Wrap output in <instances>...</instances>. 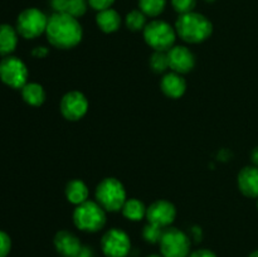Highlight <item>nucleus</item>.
<instances>
[{
	"mask_svg": "<svg viewBox=\"0 0 258 257\" xmlns=\"http://www.w3.org/2000/svg\"><path fill=\"white\" fill-rule=\"evenodd\" d=\"M151 70L155 73H164L169 68V59L168 53L166 52H154L151 54L150 60Z\"/></svg>",
	"mask_w": 258,
	"mask_h": 257,
	"instance_id": "obj_23",
	"label": "nucleus"
},
{
	"mask_svg": "<svg viewBox=\"0 0 258 257\" xmlns=\"http://www.w3.org/2000/svg\"><path fill=\"white\" fill-rule=\"evenodd\" d=\"M166 53H168L169 68H171L173 72L184 75L190 72L196 66V57L193 52L184 45H174Z\"/></svg>",
	"mask_w": 258,
	"mask_h": 257,
	"instance_id": "obj_12",
	"label": "nucleus"
},
{
	"mask_svg": "<svg viewBox=\"0 0 258 257\" xmlns=\"http://www.w3.org/2000/svg\"><path fill=\"white\" fill-rule=\"evenodd\" d=\"M188 257H217V256L213 251H211V249L202 248V249H197V251L191 252Z\"/></svg>",
	"mask_w": 258,
	"mask_h": 257,
	"instance_id": "obj_30",
	"label": "nucleus"
},
{
	"mask_svg": "<svg viewBox=\"0 0 258 257\" xmlns=\"http://www.w3.org/2000/svg\"><path fill=\"white\" fill-rule=\"evenodd\" d=\"M67 3L68 0H50V5H52L54 13H64Z\"/></svg>",
	"mask_w": 258,
	"mask_h": 257,
	"instance_id": "obj_29",
	"label": "nucleus"
},
{
	"mask_svg": "<svg viewBox=\"0 0 258 257\" xmlns=\"http://www.w3.org/2000/svg\"><path fill=\"white\" fill-rule=\"evenodd\" d=\"M148 257H163V256H160V254H150V256Z\"/></svg>",
	"mask_w": 258,
	"mask_h": 257,
	"instance_id": "obj_35",
	"label": "nucleus"
},
{
	"mask_svg": "<svg viewBox=\"0 0 258 257\" xmlns=\"http://www.w3.org/2000/svg\"><path fill=\"white\" fill-rule=\"evenodd\" d=\"M96 24L103 33H113L120 28L121 17L115 9L108 8V9L101 10V12L97 13Z\"/></svg>",
	"mask_w": 258,
	"mask_h": 257,
	"instance_id": "obj_16",
	"label": "nucleus"
},
{
	"mask_svg": "<svg viewBox=\"0 0 258 257\" xmlns=\"http://www.w3.org/2000/svg\"><path fill=\"white\" fill-rule=\"evenodd\" d=\"M204 2H206V3H214L216 0H204Z\"/></svg>",
	"mask_w": 258,
	"mask_h": 257,
	"instance_id": "obj_36",
	"label": "nucleus"
},
{
	"mask_svg": "<svg viewBox=\"0 0 258 257\" xmlns=\"http://www.w3.org/2000/svg\"><path fill=\"white\" fill-rule=\"evenodd\" d=\"M88 194L90 191H88L87 185L81 179H73V180L68 181L66 185V197H67L68 202L75 206H80L88 201Z\"/></svg>",
	"mask_w": 258,
	"mask_h": 257,
	"instance_id": "obj_18",
	"label": "nucleus"
},
{
	"mask_svg": "<svg viewBox=\"0 0 258 257\" xmlns=\"http://www.w3.org/2000/svg\"><path fill=\"white\" fill-rule=\"evenodd\" d=\"M88 5H90L92 9L101 12V10L108 9V8L112 7V4L115 3V0H87Z\"/></svg>",
	"mask_w": 258,
	"mask_h": 257,
	"instance_id": "obj_28",
	"label": "nucleus"
},
{
	"mask_svg": "<svg viewBox=\"0 0 258 257\" xmlns=\"http://www.w3.org/2000/svg\"><path fill=\"white\" fill-rule=\"evenodd\" d=\"M28 76L27 65L20 58L8 55L0 60V80L10 88L22 90L28 83Z\"/></svg>",
	"mask_w": 258,
	"mask_h": 257,
	"instance_id": "obj_8",
	"label": "nucleus"
},
{
	"mask_svg": "<svg viewBox=\"0 0 258 257\" xmlns=\"http://www.w3.org/2000/svg\"><path fill=\"white\" fill-rule=\"evenodd\" d=\"M176 217V209L173 203L165 199H159L150 204L146 209V219L149 223L155 224L161 228H168Z\"/></svg>",
	"mask_w": 258,
	"mask_h": 257,
	"instance_id": "obj_11",
	"label": "nucleus"
},
{
	"mask_svg": "<svg viewBox=\"0 0 258 257\" xmlns=\"http://www.w3.org/2000/svg\"><path fill=\"white\" fill-rule=\"evenodd\" d=\"M176 35L175 29L164 20H151L144 28V39L155 52H168L174 47Z\"/></svg>",
	"mask_w": 258,
	"mask_h": 257,
	"instance_id": "obj_5",
	"label": "nucleus"
},
{
	"mask_svg": "<svg viewBox=\"0 0 258 257\" xmlns=\"http://www.w3.org/2000/svg\"><path fill=\"white\" fill-rule=\"evenodd\" d=\"M60 112L68 121H78L87 113L88 100L80 91H70L60 100Z\"/></svg>",
	"mask_w": 258,
	"mask_h": 257,
	"instance_id": "obj_10",
	"label": "nucleus"
},
{
	"mask_svg": "<svg viewBox=\"0 0 258 257\" xmlns=\"http://www.w3.org/2000/svg\"><path fill=\"white\" fill-rule=\"evenodd\" d=\"M77 257H95V253H93V249L91 248V247L82 246V248H81Z\"/></svg>",
	"mask_w": 258,
	"mask_h": 257,
	"instance_id": "obj_32",
	"label": "nucleus"
},
{
	"mask_svg": "<svg viewBox=\"0 0 258 257\" xmlns=\"http://www.w3.org/2000/svg\"><path fill=\"white\" fill-rule=\"evenodd\" d=\"M164 228L155 226V224L148 223L143 229V237L149 243H159L163 236Z\"/></svg>",
	"mask_w": 258,
	"mask_h": 257,
	"instance_id": "obj_25",
	"label": "nucleus"
},
{
	"mask_svg": "<svg viewBox=\"0 0 258 257\" xmlns=\"http://www.w3.org/2000/svg\"><path fill=\"white\" fill-rule=\"evenodd\" d=\"M45 35L53 47L71 49L82 40L83 30L77 18L71 17L67 13H53L48 18Z\"/></svg>",
	"mask_w": 258,
	"mask_h": 257,
	"instance_id": "obj_1",
	"label": "nucleus"
},
{
	"mask_svg": "<svg viewBox=\"0 0 258 257\" xmlns=\"http://www.w3.org/2000/svg\"><path fill=\"white\" fill-rule=\"evenodd\" d=\"M125 24L131 32H140V30H144V28L148 24V22H146V15L140 9L131 10L126 15Z\"/></svg>",
	"mask_w": 258,
	"mask_h": 257,
	"instance_id": "obj_22",
	"label": "nucleus"
},
{
	"mask_svg": "<svg viewBox=\"0 0 258 257\" xmlns=\"http://www.w3.org/2000/svg\"><path fill=\"white\" fill-rule=\"evenodd\" d=\"M12 249V239L9 234L4 231H0V257H7Z\"/></svg>",
	"mask_w": 258,
	"mask_h": 257,
	"instance_id": "obj_27",
	"label": "nucleus"
},
{
	"mask_svg": "<svg viewBox=\"0 0 258 257\" xmlns=\"http://www.w3.org/2000/svg\"><path fill=\"white\" fill-rule=\"evenodd\" d=\"M22 97L28 105L30 106H40L45 101V91L42 85L35 82H29L24 85L22 88Z\"/></svg>",
	"mask_w": 258,
	"mask_h": 257,
	"instance_id": "obj_19",
	"label": "nucleus"
},
{
	"mask_svg": "<svg viewBox=\"0 0 258 257\" xmlns=\"http://www.w3.org/2000/svg\"><path fill=\"white\" fill-rule=\"evenodd\" d=\"M48 17L37 8H28L23 10L17 19V32L25 39H34L45 33Z\"/></svg>",
	"mask_w": 258,
	"mask_h": 257,
	"instance_id": "obj_6",
	"label": "nucleus"
},
{
	"mask_svg": "<svg viewBox=\"0 0 258 257\" xmlns=\"http://www.w3.org/2000/svg\"><path fill=\"white\" fill-rule=\"evenodd\" d=\"M251 160H252V163L254 164V166H257V168H258V146H257V148H254L253 150H252Z\"/></svg>",
	"mask_w": 258,
	"mask_h": 257,
	"instance_id": "obj_33",
	"label": "nucleus"
},
{
	"mask_svg": "<svg viewBox=\"0 0 258 257\" xmlns=\"http://www.w3.org/2000/svg\"><path fill=\"white\" fill-rule=\"evenodd\" d=\"M171 5L174 10L179 15H181L194 12V8L197 7V0H171Z\"/></svg>",
	"mask_w": 258,
	"mask_h": 257,
	"instance_id": "obj_26",
	"label": "nucleus"
},
{
	"mask_svg": "<svg viewBox=\"0 0 258 257\" xmlns=\"http://www.w3.org/2000/svg\"><path fill=\"white\" fill-rule=\"evenodd\" d=\"M160 88L169 98H180L186 91V82L176 72L166 73L160 82Z\"/></svg>",
	"mask_w": 258,
	"mask_h": 257,
	"instance_id": "obj_15",
	"label": "nucleus"
},
{
	"mask_svg": "<svg viewBox=\"0 0 258 257\" xmlns=\"http://www.w3.org/2000/svg\"><path fill=\"white\" fill-rule=\"evenodd\" d=\"M146 207L144 206V203L141 201L136 198L126 199L125 204L122 207V214L126 219L133 222L141 221L144 217H146Z\"/></svg>",
	"mask_w": 258,
	"mask_h": 257,
	"instance_id": "obj_20",
	"label": "nucleus"
},
{
	"mask_svg": "<svg viewBox=\"0 0 258 257\" xmlns=\"http://www.w3.org/2000/svg\"><path fill=\"white\" fill-rule=\"evenodd\" d=\"M257 208H258V201H257Z\"/></svg>",
	"mask_w": 258,
	"mask_h": 257,
	"instance_id": "obj_37",
	"label": "nucleus"
},
{
	"mask_svg": "<svg viewBox=\"0 0 258 257\" xmlns=\"http://www.w3.org/2000/svg\"><path fill=\"white\" fill-rule=\"evenodd\" d=\"M166 0H139V9L146 17L155 18L165 10Z\"/></svg>",
	"mask_w": 258,
	"mask_h": 257,
	"instance_id": "obj_21",
	"label": "nucleus"
},
{
	"mask_svg": "<svg viewBox=\"0 0 258 257\" xmlns=\"http://www.w3.org/2000/svg\"><path fill=\"white\" fill-rule=\"evenodd\" d=\"M159 244L163 257H188L190 254V238L178 228L164 229Z\"/></svg>",
	"mask_w": 258,
	"mask_h": 257,
	"instance_id": "obj_7",
	"label": "nucleus"
},
{
	"mask_svg": "<svg viewBox=\"0 0 258 257\" xmlns=\"http://www.w3.org/2000/svg\"><path fill=\"white\" fill-rule=\"evenodd\" d=\"M123 184L116 178H105L96 186V201L107 212H118L126 202Z\"/></svg>",
	"mask_w": 258,
	"mask_h": 257,
	"instance_id": "obj_4",
	"label": "nucleus"
},
{
	"mask_svg": "<svg viewBox=\"0 0 258 257\" xmlns=\"http://www.w3.org/2000/svg\"><path fill=\"white\" fill-rule=\"evenodd\" d=\"M101 249L106 257H127L131 251L128 234L120 228H111L101 239Z\"/></svg>",
	"mask_w": 258,
	"mask_h": 257,
	"instance_id": "obj_9",
	"label": "nucleus"
},
{
	"mask_svg": "<svg viewBox=\"0 0 258 257\" xmlns=\"http://www.w3.org/2000/svg\"><path fill=\"white\" fill-rule=\"evenodd\" d=\"M248 257H258V249H256V251H253V252H252V253L249 254Z\"/></svg>",
	"mask_w": 258,
	"mask_h": 257,
	"instance_id": "obj_34",
	"label": "nucleus"
},
{
	"mask_svg": "<svg viewBox=\"0 0 258 257\" xmlns=\"http://www.w3.org/2000/svg\"><path fill=\"white\" fill-rule=\"evenodd\" d=\"M175 32L184 42L198 44L211 37L213 24L206 15L190 12L179 15L175 23Z\"/></svg>",
	"mask_w": 258,
	"mask_h": 257,
	"instance_id": "obj_2",
	"label": "nucleus"
},
{
	"mask_svg": "<svg viewBox=\"0 0 258 257\" xmlns=\"http://www.w3.org/2000/svg\"><path fill=\"white\" fill-rule=\"evenodd\" d=\"M88 9L87 0H68L66 12L73 18H81L86 14Z\"/></svg>",
	"mask_w": 258,
	"mask_h": 257,
	"instance_id": "obj_24",
	"label": "nucleus"
},
{
	"mask_svg": "<svg viewBox=\"0 0 258 257\" xmlns=\"http://www.w3.org/2000/svg\"><path fill=\"white\" fill-rule=\"evenodd\" d=\"M55 251L62 257H77L83 244L75 233L70 231H59L54 236Z\"/></svg>",
	"mask_w": 258,
	"mask_h": 257,
	"instance_id": "obj_13",
	"label": "nucleus"
},
{
	"mask_svg": "<svg viewBox=\"0 0 258 257\" xmlns=\"http://www.w3.org/2000/svg\"><path fill=\"white\" fill-rule=\"evenodd\" d=\"M73 223L81 231L95 233L105 227L106 211L97 202L86 201L85 203L76 206Z\"/></svg>",
	"mask_w": 258,
	"mask_h": 257,
	"instance_id": "obj_3",
	"label": "nucleus"
},
{
	"mask_svg": "<svg viewBox=\"0 0 258 257\" xmlns=\"http://www.w3.org/2000/svg\"><path fill=\"white\" fill-rule=\"evenodd\" d=\"M18 45V32L9 24H0V55L8 57Z\"/></svg>",
	"mask_w": 258,
	"mask_h": 257,
	"instance_id": "obj_17",
	"label": "nucleus"
},
{
	"mask_svg": "<svg viewBox=\"0 0 258 257\" xmlns=\"http://www.w3.org/2000/svg\"><path fill=\"white\" fill-rule=\"evenodd\" d=\"M49 54V49L44 45H39V47H35L32 50V55L35 58H44Z\"/></svg>",
	"mask_w": 258,
	"mask_h": 257,
	"instance_id": "obj_31",
	"label": "nucleus"
},
{
	"mask_svg": "<svg viewBox=\"0 0 258 257\" xmlns=\"http://www.w3.org/2000/svg\"><path fill=\"white\" fill-rule=\"evenodd\" d=\"M238 188L243 196L248 198H258V168L246 166L242 169L237 178Z\"/></svg>",
	"mask_w": 258,
	"mask_h": 257,
	"instance_id": "obj_14",
	"label": "nucleus"
}]
</instances>
